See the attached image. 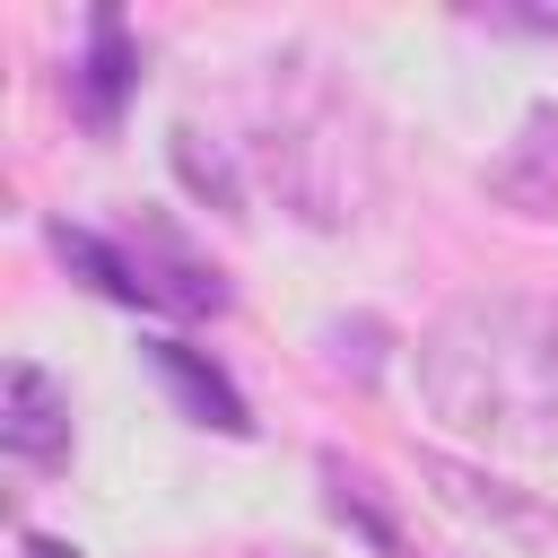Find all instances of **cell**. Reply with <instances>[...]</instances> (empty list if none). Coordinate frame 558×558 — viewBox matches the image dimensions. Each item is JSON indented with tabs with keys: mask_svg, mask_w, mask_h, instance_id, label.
Returning <instances> with one entry per match:
<instances>
[{
	"mask_svg": "<svg viewBox=\"0 0 558 558\" xmlns=\"http://www.w3.org/2000/svg\"><path fill=\"white\" fill-rule=\"evenodd\" d=\"M418 401L497 453H558V296H462L418 340Z\"/></svg>",
	"mask_w": 558,
	"mask_h": 558,
	"instance_id": "1",
	"label": "cell"
},
{
	"mask_svg": "<svg viewBox=\"0 0 558 558\" xmlns=\"http://www.w3.org/2000/svg\"><path fill=\"white\" fill-rule=\"evenodd\" d=\"M253 166L262 183L305 218V227H349L375 201V140L357 122V105L340 96V78H323V61L288 52L262 78V113H253Z\"/></svg>",
	"mask_w": 558,
	"mask_h": 558,
	"instance_id": "2",
	"label": "cell"
},
{
	"mask_svg": "<svg viewBox=\"0 0 558 558\" xmlns=\"http://www.w3.org/2000/svg\"><path fill=\"white\" fill-rule=\"evenodd\" d=\"M122 270H131V305L148 314H227V270L201 262L166 218H140L131 235H113Z\"/></svg>",
	"mask_w": 558,
	"mask_h": 558,
	"instance_id": "3",
	"label": "cell"
},
{
	"mask_svg": "<svg viewBox=\"0 0 558 558\" xmlns=\"http://www.w3.org/2000/svg\"><path fill=\"white\" fill-rule=\"evenodd\" d=\"M0 445L26 471H61L70 462V392L35 357H9V375H0Z\"/></svg>",
	"mask_w": 558,
	"mask_h": 558,
	"instance_id": "4",
	"label": "cell"
},
{
	"mask_svg": "<svg viewBox=\"0 0 558 558\" xmlns=\"http://www.w3.org/2000/svg\"><path fill=\"white\" fill-rule=\"evenodd\" d=\"M131 87H140L131 26H122V9H96V17H87V52H78V70H70V105H78V122H87V131H113Z\"/></svg>",
	"mask_w": 558,
	"mask_h": 558,
	"instance_id": "5",
	"label": "cell"
},
{
	"mask_svg": "<svg viewBox=\"0 0 558 558\" xmlns=\"http://www.w3.org/2000/svg\"><path fill=\"white\" fill-rule=\"evenodd\" d=\"M140 349H148L157 384L183 401V418H192V427H218V436H253V410H244V392H235V384H227V375H218V366H209L192 340H166V331H157V340H140Z\"/></svg>",
	"mask_w": 558,
	"mask_h": 558,
	"instance_id": "6",
	"label": "cell"
},
{
	"mask_svg": "<svg viewBox=\"0 0 558 558\" xmlns=\"http://www.w3.org/2000/svg\"><path fill=\"white\" fill-rule=\"evenodd\" d=\"M488 192L523 218H558V105H532L523 113V140L488 166Z\"/></svg>",
	"mask_w": 558,
	"mask_h": 558,
	"instance_id": "7",
	"label": "cell"
},
{
	"mask_svg": "<svg viewBox=\"0 0 558 558\" xmlns=\"http://www.w3.org/2000/svg\"><path fill=\"white\" fill-rule=\"evenodd\" d=\"M174 166H183V183L218 218H244V174H235V148L227 140H201V122H174Z\"/></svg>",
	"mask_w": 558,
	"mask_h": 558,
	"instance_id": "8",
	"label": "cell"
}]
</instances>
